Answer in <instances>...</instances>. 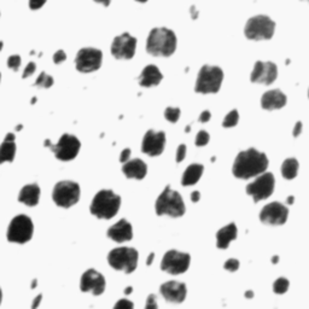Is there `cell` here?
<instances>
[{
  "label": "cell",
  "mask_w": 309,
  "mask_h": 309,
  "mask_svg": "<svg viewBox=\"0 0 309 309\" xmlns=\"http://www.w3.org/2000/svg\"><path fill=\"white\" fill-rule=\"evenodd\" d=\"M268 168V158L256 149H249L238 154L233 163L232 173L238 179H250L265 173Z\"/></svg>",
  "instance_id": "cell-1"
},
{
  "label": "cell",
  "mask_w": 309,
  "mask_h": 309,
  "mask_svg": "<svg viewBox=\"0 0 309 309\" xmlns=\"http://www.w3.org/2000/svg\"><path fill=\"white\" fill-rule=\"evenodd\" d=\"M176 50V35L168 28H154L147 41V51L156 57H169Z\"/></svg>",
  "instance_id": "cell-2"
},
{
  "label": "cell",
  "mask_w": 309,
  "mask_h": 309,
  "mask_svg": "<svg viewBox=\"0 0 309 309\" xmlns=\"http://www.w3.org/2000/svg\"><path fill=\"white\" fill-rule=\"evenodd\" d=\"M121 207V197L111 190H102L94 196L90 210L98 219L109 220L119 213Z\"/></svg>",
  "instance_id": "cell-3"
},
{
  "label": "cell",
  "mask_w": 309,
  "mask_h": 309,
  "mask_svg": "<svg viewBox=\"0 0 309 309\" xmlns=\"http://www.w3.org/2000/svg\"><path fill=\"white\" fill-rule=\"evenodd\" d=\"M185 211L186 208L182 197L176 191L171 190L170 186H167L156 201L157 215L180 217L184 215Z\"/></svg>",
  "instance_id": "cell-4"
},
{
  "label": "cell",
  "mask_w": 309,
  "mask_h": 309,
  "mask_svg": "<svg viewBox=\"0 0 309 309\" xmlns=\"http://www.w3.org/2000/svg\"><path fill=\"white\" fill-rule=\"evenodd\" d=\"M222 80H224V71L219 67L211 65H203L197 76V82L194 91L197 93H216L220 91Z\"/></svg>",
  "instance_id": "cell-5"
},
{
  "label": "cell",
  "mask_w": 309,
  "mask_h": 309,
  "mask_svg": "<svg viewBox=\"0 0 309 309\" xmlns=\"http://www.w3.org/2000/svg\"><path fill=\"white\" fill-rule=\"evenodd\" d=\"M108 262L114 270L132 273L138 266V251L134 248H116L109 253Z\"/></svg>",
  "instance_id": "cell-6"
},
{
  "label": "cell",
  "mask_w": 309,
  "mask_h": 309,
  "mask_svg": "<svg viewBox=\"0 0 309 309\" xmlns=\"http://www.w3.org/2000/svg\"><path fill=\"white\" fill-rule=\"evenodd\" d=\"M276 23L268 16L251 17L245 25L244 34L250 40H268L273 36Z\"/></svg>",
  "instance_id": "cell-7"
},
{
  "label": "cell",
  "mask_w": 309,
  "mask_h": 309,
  "mask_svg": "<svg viewBox=\"0 0 309 309\" xmlns=\"http://www.w3.org/2000/svg\"><path fill=\"white\" fill-rule=\"evenodd\" d=\"M45 147L51 148L53 151L54 156L61 161H71L77 156L80 148H81V143L76 138L75 136L71 134H63L57 144H52L50 139H46L44 142Z\"/></svg>",
  "instance_id": "cell-8"
},
{
  "label": "cell",
  "mask_w": 309,
  "mask_h": 309,
  "mask_svg": "<svg viewBox=\"0 0 309 309\" xmlns=\"http://www.w3.org/2000/svg\"><path fill=\"white\" fill-rule=\"evenodd\" d=\"M80 186L74 181H59L53 187L52 198L58 207L70 208L75 205L80 199Z\"/></svg>",
  "instance_id": "cell-9"
},
{
  "label": "cell",
  "mask_w": 309,
  "mask_h": 309,
  "mask_svg": "<svg viewBox=\"0 0 309 309\" xmlns=\"http://www.w3.org/2000/svg\"><path fill=\"white\" fill-rule=\"evenodd\" d=\"M34 233V225L30 217L18 215L13 217L7 228V239L11 243L24 244L29 242Z\"/></svg>",
  "instance_id": "cell-10"
},
{
  "label": "cell",
  "mask_w": 309,
  "mask_h": 309,
  "mask_svg": "<svg viewBox=\"0 0 309 309\" xmlns=\"http://www.w3.org/2000/svg\"><path fill=\"white\" fill-rule=\"evenodd\" d=\"M103 53L93 47L81 48L76 54L75 65L80 73H92L102 67Z\"/></svg>",
  "instance_id": "cell-11"
},
{
  "label": "cell",
  "mask_w": 309,
  "mask_h": 309,
  "mask_svg": "<svg viewBox=\"0 0 309 309\" xmlns=\"http://www.w3.org/2000/svg\"><path fill=\"white\" fill-rule=\"evenodd\" d=\"M190 262L191 256L188 254L180 253V251L176 250H169L163 256L161 270L169 274H173V276H178V274L185 273L188 270Z\"/></svg>",
  "instance_id": "cell-12"
},
{
  "label": "cell",
  "mask_w": 309,
  "mask_h": 309,
  "mask_svg": "<svg viewBox=\"0 0 309 309\" xmlns=\"http://www.w3.org/2000/svg\"><path fill=\"white\" fill-rule=\"evenodd\" d=\"M276 180L272 173H262L255 181L247 186V193L254 198V202L267 199L274 191Z\"/></svg>",
  "instance_id": "cell-13"
},
{
  "label": "cell",
  "mask_w": 309,
  "mask_h": 309,
  "mask_svg": "<svg viewBox=\"0 0 309 309\" xmlns=\"http://www.w3.org/2000/svg\"><path fill=\"white\" fill-rule=\"evenodd\" d=\"M137 39L131 34L124 33L116 36L111 44V53L117 59H132L136 54Z\"/></svg>",
  "instance_id": "cell-14"
},
{
  "label": "cell",
  "mask_w": 309,
  "mask_h": 309,
  "mask_svg": "<svg viewBox=\"0 0 309 309\" xmlns=\"http://www.w3.org/2000/svg\"><path fill=\"white\" fill-rule=\"evenodd\" d=\"M289 210L285 205L278 202H273L271 204L265 205L260 213V220L266 225L279 226L284 225L288 220Z\"/></svg>",
  "instance_id": "cell-15"
},
{
  "label": "cell",
  "mask_w": 309,
  "mask_h": 309,
  "mask_svg": "<svg viewBox=\"0 0 309 309\" xmlns=\"http://www.w3.org/2000/svg\"><path fill=\"white\" fill-rule=\"evenodd\" d=\"M277 76H278V69L274 63L259 61L255 63L250 80L251 82H255V84L271 85L276 81Z\"/></svg>",
  "instance_id": "cell-16"
},
{
  "label": "cell",
  "mask_w": 309,
  "mask_h": 309,
  "mask_svg": "<svg viewBox=\"0 0 309 309\" xmlns=\"http://www.w3.org/2000/svg\"><path fill=\"white\" fill-rule=\"evenodd\" d=\"M80 289L82 293H91L94 296H99L105 290V279L96 270L86 271L81 277Z\"/></svg>",
  "instance_id": "cell-17"
},
{
  "label": "cell",
  "mask_w": 309,
  "mask_h": 309,
  "mask_svg": "<svg viewBox=\"0 0 309 309\" xmlns=\"http://www.w3.org/2000/svg\"><path fill=\"white\" fill-rule=\"evenodd\" d=\"M165 134L164 132L148 131L143 139L142 151L149 156H159L164 150Z\"/></svg>",
  "instance_id": "cell-18"
},
{
  "label": "cell",
  "mask_w": 309,
  "mask_h": 309,
  "mask_svg": "<svg viewBox=\"0 0 309 309\" xmlns=\"http://www.w3.org/2000/svg\"><path fill=\"white\" fill-rule=\"evenodd\" d=\"M161 295L163 299L167 302L170 303H181L184 302L186 299V285L184 283H178V282H168L161 285L159 288Z\"/></svg>",
  "instance_id": "cell-19"
},
{
  "label": "cell",
  "mask_w": 309,
  "mask_h": 309,
  "mask_svg": "<svg viewBox=\"0 0 309 309\" xmlns=\"http://www.w3.org/2000/svg\"><path fill=\"white\" fill-rule=\"evenodd\" d=\"M108 237L115 240L116 243L128 242V240L133 238V228H132V225L127 220L122 219L109 228Z\"/></svg>",
  "instance_id": "cell-20"
},
{
  "label": "cell",
  "mask_w": 309,
  "mask_h": 309,
  "mask_svg": "<svg viewBox=\"0 0 309 309\" xmlns=\"http://www.w3.org/2000/svg\"><path fill=\"white\" fill-rule=\"evenodd\" d=\"M286 96L280 90H272L266 92L261 98V107L265 110H277L284 108Z\"/></svg>",
  "instance_id": "cell-21"
},
{
  "label": "cell",
  "mask_w": 309,
  "mask_h": 309,
  "mask_svg": "<svg viewBox=\"0 0 309 309\" xmlns=\"http://www.w3.org/2000/svg\"><path fill=\"white\" fill-rule=\"evenodd\" d=\"M122 171L128 179L142 180L147 176L148 165L142 159L134 158L125 163L124 167H122Z\"/></svg>",
  "instance_id": "cell-22"
},
{
  "label": "cell",
  "mask_w": 309,
  "mask_h": 309,
  "mask_svg": "<svg viewBox=\"0 0 309 309\" xmlns=\"http://www.w3.org/2000/svg\"><path fill=\"white\" fill-rule=\"evenodd\" d=\"M163 75L156 65L150 64L144 68L139 76V84L143 87H153L157 86L162 81Z\"/></svg>",
  "instance_id": "cell-23"
},
{
  "label": "cell",
  "mask_w": 309,
  "mask_h": 309,
  "mask_svg": "<svg viewBox=\"0 0 309 309\" xmlns=\"http://www.w3.org/2000/svg\"><path fill=\"white\" fill-rule=\"evenodd\" d=\"M40 187L38 184H30L24 186L18 194V201L28 207H35L39 203Z\"/></svg>",
  "instance_id": "cell-24"
},
{
  "label": "cell",
  "mask_w": 309,
  "mask_h": 309,
  "mask_svg": "<svg viewBox=\"0 0 309 309\" xmlns=\"http://www.w3.org/2000/svg\"><path fill=\"white\" fill-rule=\"evenodd\" d=\"M16 154V144L15 134L8 133L5 137L4 142L0 145V163L12 162Z\"/></svg>",
  "instance_id": "cell-25"
},
{
  "label": "cell",
  "mask_w": 309,
  "mask_h": 309,
  "mask_svg": "<svg viewBox=\"0 0 309 309\" xmlns=\"http://www.w3.org/2000/svg\"><path fill=\"white\" fill-rule=\"evenodd\" d=\"M237 226L234 224H230L216 233V245L219 249H227L231 244L232 240L237 238Z\"/></svg>",
  "instance_id": "cell-26"
},
{
  "label": "cell",
  "mask_w": 309,
  "mask_h": 309,
  "mask_svg": "<svg viewBox=\"0 0 309 309\" xmlns=\"http://www.w3.org/2000/svg\"><path fill=\"white\" fill-rule=\"evenodd\" d=\"M203 170H204V167H203L202 164H198V163L188 165V167L186 168L184 175H182L181 184L184 186H191L197 184L198 180L201 179Z\"/></svg>",
  "instance_id": "cell-27"
},
{
  "label": "cell",
  "mask_w": 309,
  "mask_h": 309,
  "mask_svg": "<svg viewBox=\"0 0 309 309\" xmlns=\"http://www.w3.org/2000/svg\"><path fill=\"white\" fill-rule=\"evenodd\" d=\"M299 161L296 158H288L282 164V174L285 179L291 180L297 176L299 171Z\"/></svg>",
  "instance_id": "cell-28"
},
{
  "label": "cell",
  "mask_w": 309,
  "mask_h": 309,
  "mask_svg": "<svg viewBox=\"0 0 309 309\" xmlns=\"http://www.w3.org/2000/svg\"><path fill=\"white\" fill-rule=\"evenodd\" d=\"M238 121H239L238 111L232 110L231 113H228V115L225 117L224 122H222V126H224L225 128H231V127H234V126H237Z\"/></svg>",
  "instance_id": "cell-29"
},
{
  "label": "cell",
  "mask_w": 309,
  "mask_h": 309,
  "mask_svg": "<svg viewBox=\"0 0 309 309\" xmlns=\"http://www.w3.org/2000/svg\"><path fill=\"white\" fill-rule=\"evenodd\" d=\"M53 77L47 75L46 73H41L39 75L38 79H36L35 81V86H38V87H44V88H50L51 86L53 85Z\"/></svg>",
  "instance_id": "cell-30"
},
{
  "label": "cell",
  "mask_w": 309,
  "mask_h": 309,
  "mask_svg": "<svg viewBox=\"0 0 309 309\" xmlns=\"http://www.w3.org/2000/svg\"><path fill=\"white\" fill-rule=\"evenodd\" d=\"M180 109L179 108H167L164 111V117L167 121L171 122V124H175L180 117Z\"/></svg>",
  "instance_id": "cell-31"
},
{
  "label": "cell",
  "mask_w": 309,
  "mask_h": 309,
  "mask_svg": "<svg viewBox=\"0 0 309 309\" xmlns=\"http://www.w3.org/2000/svg\"><path fill=\"white\" fill-rule=\"evenodd\" d=\"M289 289V280L286 278H279L273 284V290L276 294H285Z\"/></svg>",
  "instance_id": "cell-32"
},
{
  "label": "cell",
  "mask_w": 309,
  "mask_h": 309,
  "mask_svg": "<svg viewBox=\"0 0 309 309\" xmlns=\"http://www.w3.org/2000/svg\"><path fill=\"white\" fill-rule=\"evenodd\" d=\"M209 139H210V137H209L207 132L205 131L198 132V134H197L196 137V145L197 147H204V145H207L209 143Z\"/></svg>",
  "instance_id": "cell-33"
},
{
  "label": "cell",
  "mask_w": 309,
  "mask_h": 309,
  "mask_svg": "<svg viewBox=\"0 0 309 309\" xmlns=\"http://www.w3.org/2000/svg\"><path fill=\"white\" fill-rule=\"evenodd\" d=\"M7 65L8 68L13 70H18L19 65H21V57L18 54H12V56L8 57L7 59Z\"/></svg>",
  "instance_id": "cell-34"
},
{
  "label": "cell",
  "mask_w": 309,
  "mask_h": 309,
  "mask_svg": "<svg viewBox=\"0 0 309 309\" xmlns=\"http://www.w3.org/2000/svg\"><path fill=\"white\" fill-rule=\"evenodd\" d=\"M224 267H225V270H227V271L236 272L239 268V261L236 259H230L228 261H226Z\"/></svg>",
  "instance_id": "cell-35"
},
{
  "label": "cell",
  "mask_w": 309,
  "mask_h": 309,
  "mask_svg": "<svg viewBox=\"0 0 309 309\" xmlns=\"http://www.w3.org/2000/svg\"><path fill=\"white\" fill-rule=\"evenodd\" d=\"M36 69V64L34 62H30L28 63L27 67L24 68V71H23V79H27V77H29L30 75H33L34 71H35Z\"/></svg>",
  "instance_id": "cell-36"
},
{
  "label": "cell",
  "mask_w": 309,
  "mask_h": 309,
  "mask_svg": "<svg viewBox=\"0 0 309 309\" xmlns=\"http://www.w3.org/2000/svg\"><path fill=\"white\" fill-rule=\"evenodd\" d=\"M65 59H67V54H65V52L63 50L57 51V52L53 54V62L56 63V64H59V63L64 62Z\"/></svg>",
  "instance_id": "cell-37"
},
{
  "label": "cell",
  "mask_w": 309,
  "mask_h": 309,
  "mask_svg": "<svg viewBox=\"0 0 309 309\" xmlns=\"http://www.w3.org/2000/svg\"><path fill=\"white\" fill-rule=\"evenodd\" d=\"M185 156H186V145L185 144L179 145L178 151H176V162L179 163V162L184 161Z\"/></svg>",
  "instance_id": "cell-38"
},
{
  "label": "cell",
  "mask_w": 309,
  "mask_h": 309,
  "mask_svg": "<svg viewBox=\"0 0 309 309\" xmlns=\"http://www.w3.org/2000/svg\"><path fill=\"white\" fill-rule=\"evenodd\" d=\"M157 297H156V295H150V296L148 297V302H147V306H145V307H147V309H149V308H154V309H156L157 307H158V306H157Z\"/></svg>",
  "instance_id": "cell-39"
},
{
  "label": "cell",
  "mask_w": 309,
  "mask_h": 309,
  "mask_svg": "<svg viewBox=\"0 0 309 309\" xmlns=\"http://www.w3.org/2000/svg\"><path fill=\"white\" fill-rule=\"evenodd\" d=\"M45 2L46 0H29V7L31 10H38V8L44 6Z\"/></svg>",
  "instance_id": "cell-40"
},
{
  "label": "cell",
  "mask_w": 309,
  "mask_h": 309,
  "mask_svg": "<svg viewBox=\"0 0 309 309\" xmlns=\"http://www.w3.org/2000/svg\"><path fill=\"white\" fill-rule=\"evenodd\" d=\"M134 305L128 300H120L115 305V308H133Z\"/></svg>",
  "instance_id": "cell-41"
},
{
  "label": "cell",
  "mask_w": 309,
  "mask_h": 309,
  "mask_svg": "<svg viewBox=\"0 0 309 309\" xmlns=\"http://www.w3.org/2000/svg\"><path fill=\"white\" fill-rule=\"evenodd\" d=\"M131 149H125L124 151L121 153V156H120V161L122 163H126L127 161H130V157H131Z\"/></svg>",
  "instance_id": "cell-42"
},
{
  "label": "cell",
  "mask_w": 309,
  "mask_h": 309,
  "mask_svg": "<svg viewBox=\"0 0 309 309\" xmlns=\"http://www.w3.org/2000/svg\"><path fill=\"white\" fill-rule=\"evenodd\" d=\"M210 117L211 115L208 110L203 111V113L201 114V116H199V122H203V124H204V122H208L209 120H210Z\"/></svg>",
  "instance_id": "cell-43"
},
{
  "label": "cell",
  "mask_w": 309,
  "mask_h": 309,
  "mask_svg": "<svg viewBox=\"0 0 309 309\" xmlns=\"http://www.w3.org/2000/svg\"><path fill=\"white\" fill-rule=\"evenodd\" d=\"M302 132V122H297L296 126H295V130H294V137H299Z\"/></svg>",
  "instance_id": "cell-44"
},
{
  "label": "cell",
  "mask_w": 309,
  "mask_h": 309,
  "mask_svg": "<svg viewBox=\"0 0 309 309\" xmlns=\"http://www.w3.org/2000/svg\"><path fill=\"white\" fill-rule=\"evenodd\" d=\"M41 299H42V295H38V296L34 299L33 303H31V308H36L38 306L40 305V302H41Z\"/></svg>",
  "instance_id": "cell-45"
},
{
  "label": "cell",
  "mask_w": 309,
  "mask_h": 309,
  "mask_svg": "<svg viewBox=\"0 0 309 309\" xmlns=\"http://www.w3.org/2000/svg\"><path fill=\"white\" fill-rule=\"evenodd\" d=\"M199 199H201V193L198 192V191H194V192H192V194H191V201L192 202H198Z\"/></svg>",
  "instance_id": "cell-46"
},
{
  "label": "cell",
  "mask_w": 309,
  "mask_h": 309,
  "mask_svg": "<svg viewBox=\"0 0 309 309\" xmlns=\"http://www.w3.org/2000/svg\"><path fill=\"white\" fill-rule=\"evenodd\" d=\"M191 15H192L193 19H196L197 17H198V11L196 10V7L194 6H191Z\"/></svg>",
  "instance_id": "cell-47"
},
{
  "label": "cell",
  "mask_w": 309,
  "mask_h": 309,
  "mask_svg": "<svg viewBox=\"0 0 309 309\" xmlns=\"http://www.w3.org/2000/svg\"><path fill=\"white\" fill-rule=\"evenodd\" d=\"M96 2H99V4H103L104 6H109L111 2V0H94Z\"/></svg>",
  "instance_id": "cell-48"
},
{
  "label": "cell",
  "mask_w": 309,
  "mask_h": 309,
  "mask_svg": "<svg viewBox=\"0 0 309 309\" xmlns=\"http://www.w3.org/2000/svg\"><path fill=\"white\" fill-rule=\"evenodd\" d=\"M154 257V253H151V254H150V256L148 257V261H147V265H148V266H150L151 263H153Z\"/></svg>",
  "instance_id": "cell-49"
},
{
  "label": "cell",
  "mask_w": 309,
  "mask_h": 309,
  "mask_svg": "<svg viewBox=\"0 0 309 309\" xmlns=\"http://www.w3.org/2000/svg\"><path fill=\"white\" fill-rule=\"evenodd\" d=\"M254 294L253 291H248V293H245V297H248V299H250V297H253Z\"/></svg>",
  "instance_id": "cell-50"
},
{
  "label": "cell",
  "mask_w": 309,
  "mask_h": 309,
  "mask_svg": "<svg viewBox=\"0 0 309 309\" xmlns=\"http://www.w3.org/2000/svg\"><path fill=\"white\" fill-rule=\"evenodd\" d=\"M36 285H38V282H36V279H34L33 283H31V289L36 288Z\"/></svg>",
  "instance_id": "cell-51"
},
{
  "label": "cell",
  "mask_w": 309,
  "mask_h": 309,
  "mask_svg": "<svg viewBox=\"0 0 309 309\" xmlns=\"http://www.w3.org/2000/svg\"><path fill=\"white\" fill-rule=\"evenodd\" d=\"M288 203H289V204H293V203H294V197H293V196L289 197V198H288Z\"/></svg>",
  "instance_id": "cell-52"
},
{
  "label": "cell",
  "mask_w": 309,
  "mask_h": 309,
  "mask_svg": "<svg viewBox=\"0 0 309 309\" xmlns=\"http://www.w3.org/2000/svg\"><path fill=\"white\" fill-rule=\"evenodd\" d=\"M278 260H279V257H278V256H274L273 259H272V262H273V263H277V262H278Z\"/></svg>",
  "instance_id": "cell-53"
},
{
  "label": "cell",
  "mask_w": 309,
  "mask_h": 309,
  "mask_svg": "<svg viewBox=\"0 0 309 309\" xmlns=\"http://www.w3.org/2000/svg\"><path fill=\"white\" fill-rule=\"evenodd\" d=\"M132 293V288H127L126 289V291H125V294L126 295H128V294H131Z\"/></svg>",
  "instance_id": "cell-54"
},
{
  "label": "cell",
  "mask_w": 309,
  "mask_h": 309,
  "mask_svg": "<svg viewBox=\"0 0 309 309\" xmlns=\"http://www.w3.org/2000/svg\"><path fill=\"white\" fill-rule=\"evenodd\" d=\"M21 130H22V125H18V126H17V127H16V131H21Z\"/></svg>",
  "instance_id": "cell-55"
},
{
  "label": "cell",
  "mask_w": 309,
  "mask_h": 309,
  "mask_svg": "<svg viewBox=\"0 0 309 309\" xmlns=\"http://www.w3.org/2000/svg\"><path fill=\"white\" fill-rule=\"evenodd\" d=\"M1 300H2V293H1V289H0V303H1Z\"/></svg>",
  "instance_id": "cell-56"
},
{
  "label": "cell",
  "mask_w": 309,
  "mask_h": 309,
  "mask_svg": "<svg viewBox=\"0 0 309 309\" xmlns=\"http://www.w3.org/2000/svg\"><path fill=\"white\" fill-rule=\"evenodd\" d=\"M190 131H191V127H190V126H187V127H186L185 132H190Z\"/></svg>",
  "instance_id": "cell-57"
},
{
  "label": "cell",
  "mask_w": 309,
  "mask_h": 309,
  "mask_svg": "<svg viewBox=\"0 0 309 309\" xmlns=\"http://www.w3.org/2000/svg\"><path fill=\"white\" fill-rule=\"evenodd\" d=\"M136 1H138V2H147L148 0H136Z\"/></svg>",
  "instance_id": "cell-58"
},
{
  "label": "cell",
  "mask_w": 309,
  "mask_h": 309,
  "mask_svg": "<svg viewBox=\"0 0 309 309\" xmlns=\"http://www.w3.org/2000/svg\"><path fill=\"white\" fill-rule=\"evenodd\" d=\"M30 103H31V104H34V103H36V98H33V99H31V102H30Z\"/></svg>",
  "instance_id": "cell-59"
},
{
  "label": "cell",
  "mask_w": 309,
  "mask_h": 309,
  "mask_svg": "<svg viewBox=\"0 0 309 309\" xmlns=\"http://www.w3.org/2000/svg\"><path fill=\"white\" fill-rule=\"evenodd\" d=\"M2 45H4V42H2V41H0V50H1V47H2Z\"/></svg>",
  "instance_id": "cell-60"
},
{
  "label": "cell",
  "mask_w": 309,
  "mask_h": 309,
  "mask_svg": "<svg viewBox=\"0 0 309 309\" xmlns=\"http://www.w3.org/2000/svg\"><path fill=\"white\" fill-rule=\"evenodd\" d=\"M0 79H1V74H0Z\"/></svg>",
  "instance_id": "cell-61"
},
{
  "label": "cell",
  "mask_w": 309,
  "mask_h": 309,
  "mask_svg": "<svg viewBox=\"0 0 309 309\" xmlns=\"http://www.w3.org/2000/svg\"><path fill=\"white\" fill-rule=\"evenodd\" d=\"M308 97H309V91H308Z\"/></svg>",
  "instance_id": "cell-62"
},
{
  "label": "cell",
  "mask_w": 309,
  "mask_h": 309,
  "mask_svg": "<svg viewBox=\"0 0 309 309\" xmlns=\"http://www.w3.org/2000/svg\"><path fill=\"white\" fill-rule=\"evenodd\" d=\"M307 1H308V2H309V0H307Z\"/></svg>",
  "instance_id": "cell-63"
}]
</instances>
